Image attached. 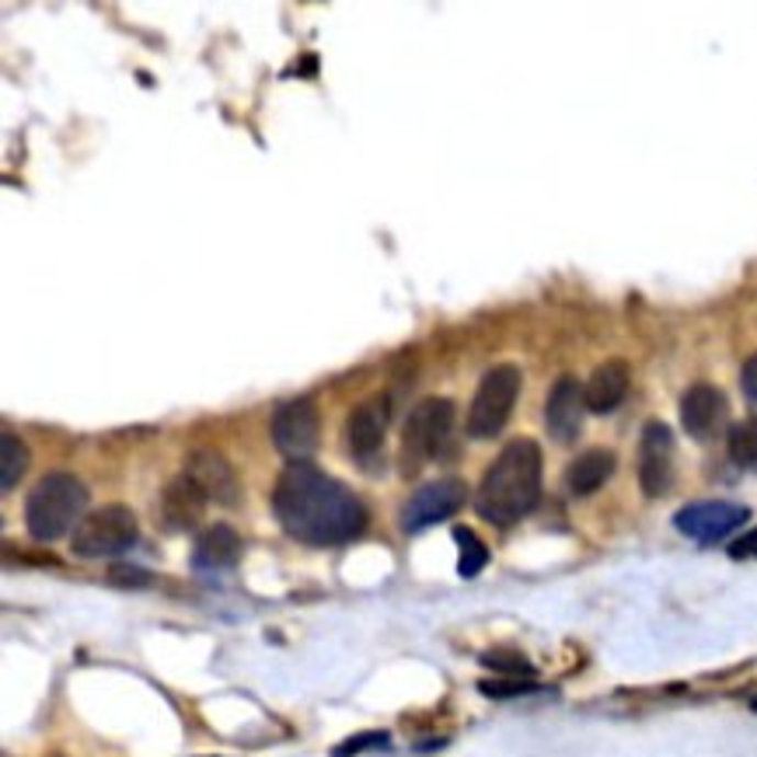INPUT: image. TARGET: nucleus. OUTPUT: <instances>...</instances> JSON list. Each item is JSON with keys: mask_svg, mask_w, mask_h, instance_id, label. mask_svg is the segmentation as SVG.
<instances>
[{"mask_svg": "<svg viewBox=\"0 0 757 757\" xmlns=\"http://www.w3.org/2000/svg\"><path fill=\"white\" fill-rule=\"evenodd\" d=\"M730 555L733 559H757V527L747 531L744 537H736V542L730 545Z\"/></svg>", "mask_w": 757, "mask_h": 757, "instance_id": "nucleus-26", "label": "nucleus"}, {"mask_svg": "<svg viewBox=\"0 0 757 757\" xmlns=\"http://www.w3.org/2000/svg\"><path fill=\"white\" fill-rule=\"evenodd\" d=\"M478 688H482V694H489V699H521V694H534V691H537L534 681H521V677H500V681H482Z\"/></svg>", "mask_w": 757, "mask_h": 757, "instance_id": "nucleus-24", "label": "nucleus"}, {"mask_svg": "<svg viewBox=\"0 0 757 757\" xmlns=\"http://www.w3.org/2000/svg\"><path fill=\"white\" fill-rule=\"evenodd\" d=\"M723 423H726V394L709 381L691 385L681 398V426L688 430V436H694V441H712Z\"/></svg>", "mask_w": 757, "mask_h": 757, "instance_id": "nucleus-14", "label": "nucleus"}, {"mask_svg": "<svg viewBox=\"0 0 757 757\" xmlns=\"http://www.w3.org/2000/svg\"><path fill=\"white\" fill-rule=\"evenodd\" d=\"M726 447H730V457L741 468H757V420L733 423L730 436H726Z\"/></svg>", "mask_w": 757, "mask_h": 757, "instance_id": "nucleus-21", "label": "nucleus"}, {"mask_svg": "<svg viewBox=\"0 0 757 757\" xmlns=\"http://www.w3.org/2000/svg\"><path fill=\"white\" fill-rule=\"evenodd\" d=\"M85 506H88V489L81 478H74L70 471H49L29 492L25 527L43 545L59 542V537L77 531V524L85 521Z\"/></svg>", "mask_w": 757, "mask_h": 757, "instance_id": "nucleus-3", "label": "nucleus"}, {"mask_svg": "<svg viewBox=\"0 0 757 757\" xmlns=\"http://www.w3.org/2000/svg\"><path fill=\"white\" fill-rule=\"evenodd\" d=\"M465 500H468V489L461 478H436V482L409 496V503L402 506V527L409 534H420L433 524H444L465 506Z\"/></svg>", "mask_w": 757, "mask_h": 757, "instance_id": "nucleus-9", "label": "nucleus"}, {"mask_svg": "<svg viewBox=\"0 0 757 757\" xmlns=\"http://www.w3.org/2000/svg\"><path fill=\"white\" fill-rule=\"evenodd\" d=\"M747 521H750V510L744 503H730V500L688 503L673 513V527L699 545H720L733 531H741Z\"/></svg>", "mask_w": 757, "mask_h": 757, "instance_id": "nucleus-7", "label": "nucleus"}, {"mask_svg": "<svg viewBox=\"0 0 757 757\" xmlns=\"http://www.w3.org/2000/svg\"><path fill=\"white\" fill-rule=\"evenodd\" d=\"M237 559H242V537H237L234 527L213 524L196 537L192 566L199 572H224V569L237 566Z\"/></svg>", "mask_w": 757, "mask_h": 757, "instance_id": "nucleus-16", "label": "nucleus"}, {"mask_svg": "<svg viewBox=\"0 0 757 757\" xmlns=\"http://www.w3.org/2000/svg\"><path fill=\"white\" fill-rule=\"evenodd\" d=\"M318 433H322V420H318V405L311 398H290L272 412V444L290 461H308L318 450Z\"/></svg>", "mask_w": 757, "mask_h": 757, "instance_id": "nucleus-8", "label": "nucleus"}, {"mask_svg": "<svg viewBox=\"0 0 757 757\" xmlns=\"http://www.w3.org/2000/svg\"><path fill=\"white\" fill-rule=\"evenodd\" d=\"M112 580L115 583H123V587H141V583H147V572L144 569H133V566H115L112 569Z\"/></svg>", "mask_w": 757, "mask_h": 757, "instance_id": "nucleus-27", "label": "nucleus"}, {"mask_svg": "<svg viewBox=\"0 0 757 757\" xmlns=\"http://www.w3.org/2000/svg\"><path fill=\"white\" fill-rule=\"evenodd\" d=\"M741 388H744L747 405L757 412V353L750 356V360L744 364V370H741Z\"/></svg>", "mask_w": 757, "mask_h": 757, "instance_id": "nucleus-25", "label": "nucleus"}, {"mask_svg": "<svg viewBox=\"0 0 757 757\" xmlns=\"http://www.w3.org/2000/svg\"><path fill=\"white\" fill-rule=\"evenodd\" d=\"M639 486L649 500L673 486V433L667 423L653 420L643 426L639 441Z\"/></svg>", "mask_w": 757, "mask_h": 757, "instance_id": "nucleus-11", "label": "nucleus"}, {"mask_svg": "<svg viewBox=\"0 0 757 757\" xmlns=\"http://www.w3.org/2000/svg\"><path fill=\"white\" fill-rule=\"evenodd\" d=\"M454 542H457V576L475 580L489 563V548L482 545V537H478L471 527H454Z\"/></svg>", "mask_w": 757, "mask_h": 757, "instance_id": "nucleus-19", "label": "nucleus"}, {"mask_svg": "<svg viewBox=\"0 0 757 757\" xmlns=\"http://www.w3.org/2000/svg\"><path fill=\"white\" fill-rule=\"evenodd\" d=\"M454 402L450 398H426L405 420L402 433V475H420L433 457H441L450 444Z\"/></svg>", "mask_w": 757, "mask_h": 757, "instance_id": "nucleus-4", "label": "nucleus"}, {"mask_svg": "<svg viewBox=\"0 0 757 757\" xmlns=\"http://www.w3.org/2000/svg\"><path fill=\"white\" fill-rule=\"evenodd\" d=\"M182 475L207 496V503L234 506L237 496H242V486H237L234 468L216 450H192L186 457V465H182Z\"/></svg>", "mask_w": 757, "mask_h": 757, "instance_id": "nucleus-12", "label": "nucleus"}, {"mask_svg": "<svg viewBox=\"0 0 757 757\" xmlns=\"http://www.w3.org/2000/svg\"><path fill=\"white\" fill-rule=\"evenodd\" d=\"M388 433V398L374 394L356 405L343 423V444L360 465H370L385 447Z\"/></svg>", "mask_w": 757, "mask_h": 757, "instance_id": "nucleus-10", "label": "nucleus"}, {"mask_svg": "<svg viewBox=\"0 0 757 757\" xmlns=\"http://www.w3.org/2000/svg\"><path fill=\"white\" fill-rule=\"evenodd\" d=\"M542 500V447L527 436L510 441L500 457L486 468L475 506L496 527H510Z\"/></svg>", "mask_w": 757, "mask_h": 757, "instance_id": "nucleus-2", "label": "nucleus"}, {"mask_svg": "<svg viewBox=\"0 0 757 757\" xmlns=\"http://www.w3.org/2000/svg\"><path fill=\"white\" fill-rule=\"evenodd\" d=\"M0 450H4V465H0V489L11 492L22 475L29 471V447L18 433H4L0 436Z\"/></svg>", "mask_w": 757, "mask_h": 757, "instance_id": "nucleus-20", "label": "nucleus"}, {"mask_svg": "<svg viewBox=\"0 0 757 757\" xmlns=\"http://www.w3.org/2000/svg\"><path fill=\"white\" fill-rule=\"evenodd\" d=\"M207 496L199 492L186 475H178L175 482L165 489L162 496V516L171 531H189L203 521V510H207Z\"/></svg>", "mask_w": 757, "mask_h": 757, "instance_id": "nucleus-17", "label": "nucleus"}, {"mask_svg": "<svg viewBox=\"0 0 757 757\" xmlns=\"http://www.w3.org/2000/svg\"><path fill=\"white\" fill-rule=\"evenodd\" d=\"M272 510L290 537L314 548L346 545L367 527V506L343 482L308 461L287 465L276 478Z\"/></svg>", "mask_w": 757, "mask_h": 757, "instance_id": "nucleus-1", "label": "nucleus"}, {"mask_svg": "<svg viewBox=\"0 0 757 757\" xmlns=\"http://www.w3.org/2000/svg\"><path fill=\"white\" fill-rule=\"evenodd\" d=\"M136 545V516L130 506H102L88 513L81 524H77L70 548L81 559H115Z\"/></svg>", "mask_w": 757, "mask_h": 757, "instance_id": "nucleus-6", "label": "nucleus"}, {"mask_svg": "<svg viewBox=\"0 0 757 757\" xmlns=\"http://www.w3.org/2000/svg\"><path fill=\"white\" fill-rule=\"evenodd\" d=\"M482 664L492 667V670H500V673H506V677H521V681H531V677H534V667L524 660V656L506 653V649H492V653H486Z\"/></svg>", "mask_w": 757, "mask_h": 757, "instance_id": "nucleus-22", "label": "nucleus"}, {"mask_svg": "<svg viewBox=\"0 0 757 757\" xmlns=\"http://www.w3.org/2000/svg\"><path fill=\"white\" fill-rule=\"evenodd\" d=\"M583 412H587V398H583V385L576 377H559L552 385L548 398H545V426L559 444H572L583 430Z\"/></svg>", "mask_w": 757, "mask_h": 757, "instance_id": "nucleus-13", "label": "nucleus"}, {"mask_svg": "<svg viewBox=\"0 0 757 757\" xmlns=\"http://www.w3.org/2000/svg\"><path fill=\"white\" fill-rule=\"evenodd\" d=\"M614 454L604 450V447H593V450H583L576 461L566 468V489L572 496H593L597 489H601L608 478L614 475Z\"/></svg>", "mask_w": 757, "mask_h": 757, "instance_id": "nucleus-18", "label": "nucleus"}, {"mask_svg": "<svg viewBox=\"0 0 757 757\" xmlns=\"http://www.w3.org/2000/svg\"><path fill=\"white\" fill-rule=\"evenodd\" d=\"M381 747H388V733L385 730H367V733H356V736H349V741L338 744L332 750V757H356L364 750H381Z\"/></svg>", "mask_w": 757, "mask_h": 757, "instance_id": "nucleus-23", "label": "nucleus"}, {"mask_svg": "<svg viewBox=\"0 0 757 757\" xmlns=\"http://www.w3.org/2000/svg\"><path fill=\"white\" fill-rule=\"evenodd\" d=\"M628 385H632V370H628L625 360H608V364H601V367H597V370L590 374V381L583 385L587 409L597 412V415L614 412L617 405L625 402Z\"/></svg>", "mask_w": 757, "mask_h": 757, "instance_id": "nucleus-15", "label": "nucleus"}, {"mask_svg": "<svg viewBox=\"0 0 757 757\" xmlns=\"http://www.w3.org/2000/svg\"><path fill=\"white\" fill-rule=\"evenodd\" d=\"M521 370L513 364H500L486 370L482 385H478L471 409H468V436L471 441H492L510 423V412L521 398Z\"/></svg>", "mask_w": 757, "mask_h": 757, "instance_id": "nucleus-5", "label": "nucleus"}]
</instances>
